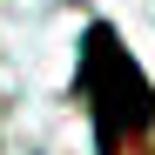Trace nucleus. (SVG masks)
I'll use <instances>...</instances> for the list:
<instances>
[{
  "label": "nucleus",
  "instance_id": "obj_1",
  "mask_svg": "<svg viewBox=\"0 0 155 155\" xmlns=\"http://www.w3.org/2000/svg\"><path fill=\"white\" fill-rule=\"evenodd\" d=\"M74 101L88 108L94 155H128L155 128V88H148L142 61L128 54V41L108 20H88L81 27V47H74Z\"/></svg>",
  "mask_w": 155,
  "mask_h": 155
}]
</instances>
